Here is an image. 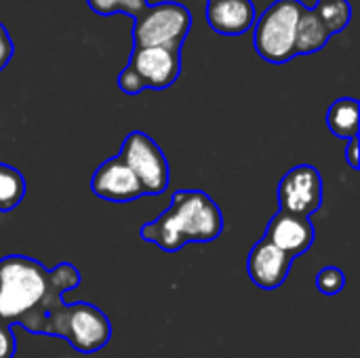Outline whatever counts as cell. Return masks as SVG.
Returning a JSON list of instances; mask_svg holds the SVG:
<instances>
[{
    "label": "cell",
    "instance_id": "cell-21",
    "mask_svg": "<svg viewBox=\"0 0 360 358\" xmlns=\"http://www.w3.org/2000/svg\"><path fill=\"white\" fill-rule=\"evenodd\" d=\"M15 55V44H13V38L8 34V30L4 27V23H0V72L11 63Z\"/></svg>",
    "mask_w": 360,
    "mask_h": 358
},
{
    "label": "cell",
    "instance_id": "cell-10",
    "mask_svg": "<svg viewBox=\"0 0 360 358\" xmlns=\"http://www.w3.org/2000/svg\"><path fill=\"white\" fill-rule=\"evenodd\" d=\"M91 192L110 203H131L143 196L141 184L118 156L97 167L91 179Z\"/></svg>",
    "mask_w": 360,
    "mask_h": 358
},
{
    "label": "cell",
    "instance_id": "cell-23",
    "mask_svg": "<svg viewBox=\"0 0 360 358\" xmlns=\"http://www.w3.org/2000/svg\"><path fill=\"white\" fill-rule=\"evenodd\" d=\"M316 2H321V0H316Z\"/></svg>",
    "mask_w": 360,
    "mask_h": 358
},
{
    "label": "cell",
    "instance_id": "cell-13",
    "mask_svg": "<svg viewBox=\"0 0 360 358\" xmlns=\"http://www.w3.org/2000/svg\"><path fill=\"white\" fill-rule=\"evenodd\" d=\"M331 40V32L325 25V21L319 17V13L310 6L304 8L300 21H297V34H295V53L297 55H312L327 46Z\"/></svg>",
    "mask_w": 360,
    "mask_h": 358
},
{
    "label": "cell",
    "instance_id": "cell-16",
    "mask_svg": "<svg viewBox=\"0 0 360 358\" xmlns=\"http://www.w3.org/2000/svg\"><path fill=\"white\" fill-rule=\"evenodd\" d=\"M312 8L325 21L331 36L346 30L352 21V4L348 0H321Z\"/></svg>",
    "mask_w": 360,
    "mask_h": 358
},
{
    "label": "cell",
    "instance_id": "cell-11",
    "mask_svg": "<svg viewBox=\"0 0 360 358\" xmlns=\"http://www.w3.org/2000/svg\"><path fill=\"white\" fill-rule=\"evenodd\" d=\"M293 266V260L272 247L268 241H259L253 245L249 260H247V272L255 287L264 291H276L289 276Z\"/></svg>",
    "mask_w": 360,
    "mask_h": 358
},
{
    "label": "cell",
    "instance_id": "cell-3",
    "mask_svg": "<svg viewBox=\"0 0 360 358\" xmlns=\"http://www.w3.org/2000/svg\"><path fill=\"white\" fill-rule=\"evenodd\" d=\"M306 4L302 0H274L253 23V46L268 63H287L295 53L297 21Z\"/></svg>",
    "mask_w": 360,
    "mask_h": 358
},
{
    "label": "cell",
    "instance_id": "cell-20",
    "mask_svg": "<svg viewBox=\"0 0 360 358\" xmlns=\"http://www.w3.org/2000/svg\"><path fill=\"white\" fill-rule=\"evenodd\" d=\"M17 352V342L13 327L0 321V358H13Z\"/></svg>",
    "mask_w": 360,
    "mask_h": 358
},
{
    "label": "cell",
    "instance_id": "cell-6",
    "mask_svg": "<svg viewBox=\"0 0 360 358\" xmlns=\"http://www.w3.org/2000/svg\"><path fill=\"white\" fill-rule=\"evenodd\" d=\"M118 158L133 171L137 181L141 184L143 196H156L167 192L169 188V160L160 146L143 131H133L124 137Z\"/></svg>",
    "mask_w": 360,
    "mask_h": 358
},
{
    "label": "cell",
    "instance_id": "cell-7",
    "mask_svg": "<svg viewBox=\"0 0 360 358\" xmlns=\"http://www.w3.org/2000/svg\"><path fill=\"white\" fill-rule=\"evenodd\" d=\"M323 177L314 165H297L278 184L281 211L310 217L323 207Z\"/></svg>",
    "mask_w": 360,
    "mask_h": 358
},
{
    "label": "cell",
    "instance_id": "cell-8",
    "mask_svg": "<svg viewBox=\"0 0 360 358\" xmlns=\"http://www.w3.org/2000/svg\"><path fill=\"white\" fill-rule=\"evenodd\" d=\"M146 89L165 91L181 74V51L165 46H133L129 63Z\"/></svg>",
    "mask_w": 360,
    "mask_h": 358
},
{
    "label": "cell",
    "instance_id": "cell-19",
    "mask_svg": "<svg viewBox=\"0 0 360 358\" xmlns=\"http://www.w3.org/2000/svg\"><path fill=\"white\" fill-rule=\"evenodd\" d=\"M118 89L124 95H139L141 91H146L141 78L137 76V72L131 65H124V70L118 74Z\"/></svg>",
    "mask_w": 360,
    "mask_h": 358
},
{
    "label": "cell",
    "instance_id": "cell-5",
    "mask_svg": "<svg viewBox=\"0 0 360 358\" xmlns=\"http://www.w3.org/2000/svg\"><path fill=\"white\" fill-rule=\"evenodd\" d=\"M192 30V13L175 0L148 4L133 19V46H165L181 51Z\"/></svg>",
    "mask_w": 360,
    "mask_h": 358
},
{
    "label": "cell",
    "instance_id": "cell-22",
    "mask_svg": "<svg viewBox=\"0 0 360 358\" xmlns=\"http://www.w3.org/2000/svg\"><path fill=\"white\" fill-rule=\"evenodd\" d=\"M346 160H348V165H350L354 171H359V167H360L359 137H354V139H350V141H348V148H346Z\"/></svg>",
    "mask_w": 360,
    "mask_h": 358
},
{
    "label": "cell",
    "instance_id": "cell-17",
    "mask_svg": "<svg viewBox=\"0 0 360 358\" xmlns=\"http://www.w3.org/2000/svg\"><path fill=\"white\" fill-rule=\"evenodd\" d=\"M89 8L97 15L110 17V15H129V17H137L150 2L148 0H86Z\"/></svg>",
    "mask_w": 360,
    "mask_h": 358
},
{
    "label": "cell",
    "instance_id": "cell-15",
    "mask_svg": "<svg viewBox=\"0 0 360 358\" xmlns=\"http://www.w3.org/2000/svg\"><path fill=\"white\" fill-rule=\"evenodd\" d=\"M25 177L11 165L0 162V213L17 209L25 196Z\"/></svg>",
    "mask_w": 360,
    "mask_h": 358
},
{
    "label": "cell",
    "instance_id": "cell-2",
    "mask_svg": "<svg viewBox=\"0 0 360 358\" xmlns=\"http://www.w3.org/2000/svg\"><path fill=\"white\" fill-rule=\"evenodd\" d=\"M221 232L224 213L207 192L177 190L167 211L141 226L139 236L167 253H175L190 243H213Z\"/></svg>",
    "mask_w": 360,
    "mask_h": 358
},
{
    "label": "cell",
    "instance_id": "cell-1",
    "mask_svg": "<svg viewBox=\"0 0 360 358\" xmlns=\"http://www.w3.org/2000/svg\"><path fill=\"white\" fill-rule=\"evenodd\" d=\"M80 285L74 264L61 262L53 270L25 255L0 260V321L34 335H46L63 295Z\"/></svg>",
    "mask_w": 360,
    "mask_h": 358
},
{
    "label": "cell",
    "instance_id": "cell-14",
    "mask_svg": "<svg viewBox=\"0 0 360 358\" xmlns=\"http://www.w3.org/2000/svg\"><path fill=\"white\" fill-rule=\"evenodd\" d=\"M360 106L354 97H342L338 101L331 103V108L327 110V127L329 131L344 141H350L354 137H359L360 122H359Z\"/></svg>",
    "mask_w": 360,
    "mask_h": 358
},
{
    "label": "cell",
    "instance_id": "cell-18",
    "mask_svg": "<svg viewBox=\"0 0 360 358\" xmlns=\"http://www.w3.org/2000/svg\"><path fill=\"white\" fill-rule=\"evenodd\" d=\"M346 287V276L340 268L335 266H325L316 274V289L323 295H338Z\"/></svg>",
    "mask_w": 360,
    "mask_h": 358
},
{
    "label": "cell",
    "instance_id": "cell-9",
    "mask_svg": "<svg viewBox=\"0 0 360 358\" xmlns=\"http://www.w3.org/2000/svg\"><path fill=\"white\" fill-rule=\"evenodd\" d=\"M316 238V230L310 222V217L293 215L287 211H278L272 215L264 241H268L272 247L289 255L291 260L304 255Z\"/></svg>",
    "mask_w": 360,
    "mask_h": 358
},
{
    "label": "cell",
    "instance_id": "cell-4",
    "mask_svg": "<svg viewBox=\"0 0 360 358\" xmlns=\"http://www.w3.org/2000/svg\"><path fill=\"white\" fill-rule=\"evenodd\" d=\"M46 335L65 340L80 354H95L112 340V323L97 306L89 302H74L61 306L53 317Z\"/></svg>",
    "mask_w": 360,
    "mask_h": 358
},
{
    "label": "cell",
    "instance_id": "cell-12",
    "mask_svg": "<svg viewBox=\"0 0 360 358\" xmlns=\"http://www.w3.org/2000/svg\"><path fill=\"white\" fill-rule=\"evenodd\" d=\"M207 23L221 36H240L257 19L253 0H207Z\"/></svg>",
    "mask_w": 360,
    "mask_h": 358
}]
</instances>
